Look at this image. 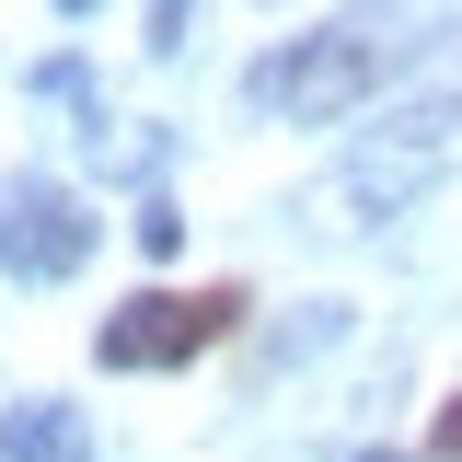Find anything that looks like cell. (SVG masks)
Masks as SVG:
<instances>
[{"instance_id":"cell-2","label":"cell","mask_w":462,"mask_h":462,"mask_svg":"<svg viewBox=\"0 0 462 462\" xmlns=\"http://www.w3.org/2000/svg\"><path fill=\"white\" fill-rule=\"evenodd\" d=\"M243 312H254V300H243L231 278L220 289H139L127 312L93 324V358H105V370H185V358H208Z\"/></svg>"},{"instance_id":"cell-4","label":"cell","mask_w":462,"mask_h":462,"mask_svg":"<svg viewBox=\"0 0 462 462\" xmlns=\"http://www.w3.org/2000/svg\"><path fill=\"white\" fill-rule=\"evenodd\" d=\"M93 243H105V220L69 185H12L0 197V266L12 278H69V266H93Z\"/></svg>"},{"instance_id":"cell-6","label":"cell","mask_w":462,"mask_h":462,"mask_svg":"<svg viewBox=\"0 0 462 462\" xmlns=\"http://www.w3.org/2000/svg\"><path fill=\"white\" fill-rule=\"evenodd\" d=\"M139 243H151V254H173V243H185V208H173V197H151V208H139Z\"/></svg>"},{"instance_id":"cell-5","label":"cell","mask_w":462,"mask_h":462,"mask_svg":"<svg viewBox=\"0 0 462 462\" xmlns=\"http://www.w3.org/2000/svg\"><path fill=\"white\" fill-rule=\"evenodd\" d=\"M0 451H12V462H93V428H81V404L35 393V404H12V428H0Z\"/></svg>"},{"instance_id":"cell-8","label":"cell","mask_w":462,"mask_h":462,"mask_svg":"<svg viewBox=\"0 0 462 462\" xmlns=\"http://www.w3.org/2000/svg\"><path fill=\"white\" fill-rule=\"evenodd\" d=\"M428 462H462V393L439 404V439H428Z\"/></svg>"},{"instance_id":"cell-3","label":"cell","mask_w":462,"mask_h":462,"mask_svg":"<svg viewBox=\"0 0 462 462\" xmlns=\"http://www.w3.org/2000/svg\"><path fill=\"white\" fill-rule=\"evenodd\" d=\"M462 173V93H439V105H416L404 127H382L358 162H346V220H382V208H404V197H428V185H451Z\"/></svg>"},{"instance_id":"cell-7","label":"cell","mask_w":462,"mask_h":462,"mask_svg":"<svg viewBox=\"0 0 462 462\" xmlns=\"http://www.w3.org/2000/svg\"><path fill=\"white\" fill-rule=\"evenodd\" d=\"M151 47H162V58L185 47V0H151Z\"/></svg>"},{"instance_id":"cell-9","label":"cell","mask_w":462,"mask_h":462,"mask_svg":"<svg viewBox=\"0 0 462 462\" xmlns=\"http://www.w3.org/2000/svg\"><path fill=\"white\" fill-rule=\"evenodd\" d=\"M358 462H404V451H358ZM416 462H428V451H416Z\"/></svg>"},{"instance_id":"cell-10","label":"cell","mask_w":462,"mask_h":462,"mask_svg":"<svg viewBox=\"0 0 462 462\" xmlns=\"http://www.w3.org/2000/svg\"><path fill=\"white\" fill-rule=\"evenodd\" d=\"M58 12H93V0H58Z\"/></svg>"},{"instance_id":"cell-1","label":"cell","mask_w":462,"mask_h":462,"mask_svg":"<svg viewBox=\"0 0 462 462\" xmlns=\"http://www.w3.org/2000/svg\"><path fill=\"white\" fill-rule=\"evenodd\" d=\"M404 58L382 23H324V35H289L266 69H254V105H278L289 127H336L346 105H370Z\"/></svg>"}]
</instances>
